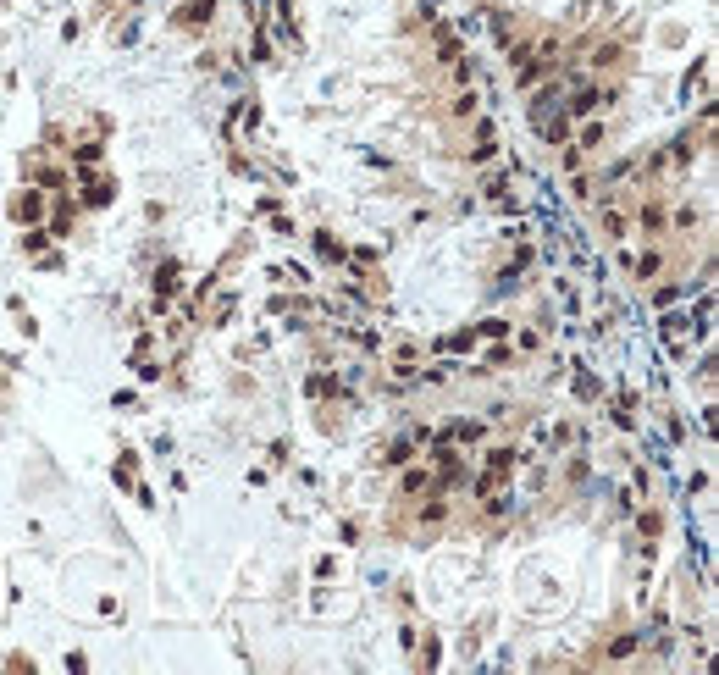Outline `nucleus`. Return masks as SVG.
<instances>
[{
	"instance_id": "f257e3e1",
	"label": "nucleus",
	"mask_w": 719,
	"mask_h": 675,
	"mask_svg": "<svg viewBox=\"0 0 719 675\" xmlns=\"http://www.w3.org/2000/svg\"><path fill=\"white\" fill-rule=\"evenodd\" d=\"M482 432H487L482 421H448V432H443V438H454V443H476Z\"/></svg>"
},
{
	"instance_id": "f03ea898",
	"label": "nucleus",
	"mask_w": 719,
	"mask_h": 675,
	"mask_svg": "<svg viewBox=\"0 0 719 675\" xmlns=\"http://www.w3.org/2000/svg\"><path fill=\"white\" fill-rule=\"evenodd\" d=\"M17 216H22V222H39V194H28V200H17Z\"/></svg>"
}]
</instances>
